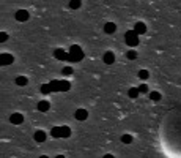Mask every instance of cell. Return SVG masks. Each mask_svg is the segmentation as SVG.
I'll use <instances>...</instances> for the list:
<instances>
[{
  "mask_svg": "<svg viewBox=\"0 0 181 158\" xmlns=\"http://www.w3.org/2000/svg\"><path fill=\"white\" fill-rule=\"evenodd\" d=\"M52 138H69L71 136V128L69 127H55L51 130Z\"/></svg>",
  "mask_w": 181,
  "mask_h": 158,
  "instance_id": "1",
  "label": "cell"
},
{
  "mask_svg": "<svg viewBox=\"0 0 181 158\" xmlns=\"http://www.w3.org/2000/svg\"><path fill=\"white\" fill-rule=\"evenodd\" d=\"M49 85L52 89V92H66L71 87L68 81H52V82H49Z\"/></svg>",
  "mask_w": 181,
  "mask_h": 158,
  "instance_id": "2",
  "label": "cell"
},
{
  "mask_svg": "<svg viewBox=\"0 0 181 158\" xmlns=\"http://www.w3.org/2000/svg\"><path fill=\"white\" fill-rule=\"evenodd\" d=\"M83 59V52L77 44H73L71 49H69V62H80Z\"/></svg>",
  "mask_w": 181,
  "mask_h": 158,
  "instance_id": "3",
  "label": "cell"
},
{
  "mask_svg": "<svg viewBox=\"0 0 181 158\" xmlns=\"http://www.w3.org/2000/svg\"><path fill=\"white\" fill-rule=\"evenodd\" d=\"M124 41H126V44H129V46H137L139 44V35L134 32V30H129V32H126L124 33Z\"/></svg>",
  "mask_w": 181,
  "mask_h": 158,
  "instance_id": "4",
  "label": "cell"
},
{
  "mask_svg": "<svg viewBox=\"0 0 181 158\" xmlns=\"http://www.w3.org/2000/svg\"><path fill=\"white\" fill-rule=\"evenodd\" d=\"M13 62H14V57L8 52H3L2 56H0V65H11Z\"/></svg>",
  "mask_w": 181,
  "mask_h": 158,
  "instance_id": "5",
  "label": "cell"
},
{
  "mask_svg": "<svg viewBox=\"0 0 181 158\" xmlns=\"http://www.w3.org/2000/svg\"><path fill=\"white\" fill-rule=\"evenodd\" d=\"M29 18H30V15H29V11H27V10H19L16 13V21H19V22H25Z\"/></svg>",
  "mask_w": 181,
  "mask_h": 158,
  "instance_id": "6",
  "label": "cell"
},
{
  "mask_svg": "<svg viewBox=\"0 0 181 158\" xmlns=\"http://www.w3.org/2000/svg\"><path fill=\"white\" fill-rule=\"evenodd\" d=\"M54 56H55V59H58V60H68L69 59V52H66L63 49H55Z\"/></svg>",
  "mask_w": 181,
  "mask_h": 158,
  "instance_id": "7",
  "label": "cell"
},
{
  "mask_svg": "<svg viewBox=\"0 0 181 158\" xmlns=\"http://www.w3.org/2000/svg\"><path fill=\"white\" fill-rule=\"evenodd\" d=\"M10 120H11V123H14V125H20V123L24 122V115L16 112V114H13L11 117H10Z\"/></svg>",
  "mask_w": 181,
  "mask_h": 158,
  "instance_id": "8",
  "label": "cell"
},
{
  "mask_svg": "<svg viewBox=\"0 0 181 158\" xmlns=\"http://www.w3.org/2000/svg\"><path fill=\"white\" fill-rule=\"evenodd\" d=\"M74 117L77 119V120H87L88 112L85 111V109H77V111L74 112Z\"/></svg>",
  "mask_w": 181,
  "mask_h": 158,
  "instance_id": "9",
  "label": "cell"
},
{
  "mask_svg": "<svg viewBox=\"0 0 181 158\" xmlns=\"http://www.w3.org/2000/svg\"><path fill=\"white\" fill-rule=\"evenodd\" d=\"M49 108H51V103L46 101V100H43V101L38 103V111H39V112H47V111H49Z\"/></svg>",
  "mask_w": 181,
  "mask_h": 158,
  "instance_id": "10",
  "label": "cell"
},
{
  "mask_svg": "<svg viewBox=\"0 0 181 158\" xmlns=\"http://www.w3.org/2000/svg\"><path fill=\"white\" fill-rule=\"evenodd\" d=\"M33 138H35V141H36V142H44L46 138H47V134L44 131H41V130H38V131L33 134Z\"/></svg>",
  "mask_w": 181,
  "mask_h": 158,
  "instance_id": "11",
  "label": "cell"
},
{
  "mask_svg": "<svg viewBox=\"0 0 181 158\" xmlns=\"http://www.w3.org/2000/svg\"><path fill=\"white\" fill-rule=\"evenodd\" d=\"M134 32L137 33V35H142V33L147 32V25H145L143 22H137L136 27H134Z\"/></svg>",
  "mask_w": 181,
  "mask_h": 158,
  "instance_id": "12",
  "label": "cell"
},
{
  "mask_svg": "<svg viewBox=\"0 0 181 158\" xmlns=\"http://www.w3.org/2000/svg\"><path fill=\"white\" fill-rule=\"evenodd\" d=\"M104 62H106L107 65H112L114 62H115V56H114V52L107 51L106 54H104Z\"/></svg>",
  "mask_w": 181,
  "mask_h": 158,
  "instance_id": "13",
  "label": "cell"
},
{
  "mask_svg": "<svg viewBox=\"0 0 181 158\" xmlns=\"http://www.w3.org/2000/svg\"><path fill=\"white\" fill-rule=\"evenodd\" d=\"M115 30H117V25L114 22H107L106 25H104V32L106 33H114Z\"/></svg>",
  "mask_w": 181,
  "mask_h": 158,
  "instance_id": "14",
  "label": "cell"
},
{
  "mask_svg": "<svg viewBox=\"0 0 181 158\" xmlns=\"http://www.w3.org/2000/svg\"><path fill=\"white\" fill-rule=\"evenodd\" d=\"M16 84L20 85V87H24V85L29 84V79H27L25 76H17V78H16Z\"/></svg>",
  "mask_w": 181,
  "mask_h": 158,
  "instance_id": "15",
  "label": "cell"
},
{
  "mask_svg": "<svg viewBox=\"0 0 181 158\" xmlns=\"http://www.w3.org/2000/svg\"><path fill=\"white\" fill-rule=\"evenodd\" d=\"M139 93H140V90H139L137 87H131V89H129V92H128L129 98H137V97H139Z\"/></svg>",
  "mask_w": 181,
  "mask_h": 158,
  "instance_id": "16",
  "label": "cell"
},
{
  "mask_svg": "<svg viewBox=\"0 0 181 158\" xmlns=\"http://www.w3.org/2000/svg\"><path fill=\"white\" fill-rule=\"evenodd\" d=\"M121 142L123 144H131L132 142V136L131 134H123L121 136Z\"/></svg>",
  "mask_w": 181,
  "mask_h": 158,
  "instance_id": "17",
  "label": "cell"
},
{
  "mask_svg": "<svg viewBox=\"0 0 181 158\" xmlns=\"http://www.w3.org/2000/svg\"><path fill=\"white\" fill-rule=\"evenodd\" d=\"M150 98L153 101H159V100H161V93H159V92H151L150 93Z\"/></svg>",
  "mask_w": 181,
  "mask_h": 158,
  "instance_id": "18",
  "label": "cell"
},
{
  "mask_svg": "<svg viewBox=\"0 0 181 158\" xmlns=\"http://www.w3.org/2000/svg\"><path fill=\"white\" fill-rule=\"evenodd\" d=\"M80 2H77V0H73V2H69V8H73V10H77L80 8Z\"/></svg>",
  "mask_w": 181,
  "mask_h": 158,
  "instance_id": "19",
  "label": "cell"
},
{
  "mask_svg": "<svg viewBox=\"0 0 181 158\" xmlns=\"http://www.w3.org/2000/svg\"><path fill=\"white\" fill-rule=\"evenodd\" d=\"M126 57H128L129 60H136V59H137V52H136V51H128V52H126Z\"/></svg>",
  "mask_w": 181,
  "mask_h": 158,
  "instance_id": "20",
  "label": "cell"
},
{
  "mask_svg": "<svg viewBox=\"0 0 181 158\" xmlns=\"http://www.w3.org/2000/svg\"><path fill=\"white\" fill-rule=\"evenodd\" d=\"M139 78H140V79H147V78H150V73L147 70H140V71H139Z\"/></svg>",
  "mask_w": 181,
  "mask_h": 158,
  "instance_id": "21",
  "label": "cell"
},
{
  "mask_svg": "<svg viewBox=\"0 0 181 158\" xmlns=\"http://www.w3.org/2000/svg\"><path fill=\"white\" fill-rule=\"evenodd\" d=\"M41 92H43V93H49V92H52V89H51L49 84H43V85H41Z\"/></svg>",
  "mask_w": 181,
  "mask_h": 158,
  "instance_id": "22",
  "label": "cell"
},
{
  "mask_svg": "<svg viewBox=\"0 0 181 158\" xmlns=\"http://www.w3.org/2000/svg\"><path fill=\"white\" fill-rule=\"evenodd\" d=\"M61 73H63V76H68V74L73 73V68L71 66H65L63 70H61Z\"/></svg>",
  "mask_w": 181,
  "mask_h": 158,
  "instance_id": "23",
  "label": "cell"
},
{
  "mask_svg": "<svg viewBox=\"0 0 181 158\" xmlns=\"http://www.w3.org/2000/svg\"><path fill=\"white\" fill-rule=\"evenodd\" d=\"M6 40H8V35H6L5 32H2V33H0V41H2V43H5Z\"/></svg>",
  "mask_w": 181,
  "mask_h": 158,
  "instance_id": "24",
  "label": "cell"
},
{
  "mask_svg": "<svg viewBox=\"0 0 181 158\" xmlns=\"http://www.w3.org/2000/svg\"><path fill=\"white\" fill-rule=\"evenodd\" d=\"M139 90H140V93H147L148 92V87L145 85V84H142L140 87H139Z\"/></svg>",
  "mask_w": 181,
  "mask_h": 158,
  "instance_id": "25",
  "label": "cell"
},
{
  "mask_svg": "<svg viewBox=\"0 0 181 158\" xmlns=\"http://www.w3.org/2000/svg\"><path fill=\"white\" fill-rule=\"evenodd\" d=\"M102 158H115V156H114L112 153H106V155H104Z\"/></svg>",
  "mask_w": 181,
  "mask_h": 158,
  "instance_id": "26",
  "label": "cell"
},
{
  "mask_svg": "<svg viewBox=\"0 0 181 158\" xmlns=\"http://www.w3.org/2000/svg\"><path fill=\"white\" fill-rule=\"evenodd\" d=\"M55 158H65L63 155H57V156H55Z\"/></svg>",
  "mask_w": 181,
  "mask_h": 158,
  "instance_id": "27",
  "label": "cell"
},
{
  "mask_svg": "<svg viewBox=\"0 0 181 158\" xmlns=\"http://www.w3.org/2000/svg\"><path fill=\"white\" fill-rule=\"evenodd\" d=\"M39 158H49V156H47V155H41Z\"/></svg>",
  "mask_w": 181,
  "mask_h": 158,
  "instance_id": "28",
  "label": "cell"
}]
</instances>
